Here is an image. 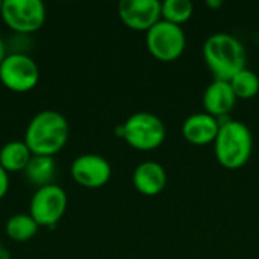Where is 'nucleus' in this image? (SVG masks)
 <instances>
[{"label":"nucleus","mask_w":259,"mask_h":259,"mask_svg":"<svg viewBox=\"0 0 259 259\" xmlns=\"http://www.w3.org/2000/svg\"><path fill=\"white\" fill-rule=\"evenodd\" d=\"M68 137L70 124L67 118L55 109H42L27 123L23 141L32 155L53 156L65 147Z\"/></svg>","instance_id":"1"},{"label":"nucleus","mask_w":259,"mask_h":259,"mask_svg":"<svg viewBox=\"0 0 259 259\" xmlns=\"http://www.w3.org/2000/svg\"><path fill=\"white\" fill-rule=\"evenodd\" d=\"M203 59L217 80H231L246 68L247 52L237 36L219 32L206 38Z\"/></svg>","instance_id":"2"},{"label":"nucleus","mask_w":259,"mask_h":259,"mask_svg":"<svg viewBox=\"0 0 259 259\" xmlns=\"http://www.w3.org/2000/svg\"><path fill=\"white\" fill-rule=\"evenodd\" d=\"M252 150L253 137L244 123L229 120L220 124V131L214 141V152L220 165L229 170L241 168L249 162Z\"/></svg>","instance_id":"3"},{"label":"nucleus","mask_w":259,"mask_h":259,"mask_svg":"<svg viewBox=\"0 0 259 259\" xmlns=\"http://www.w3.org/2000/svg\"><path fill=\"white\" fill-rule=\"evenodd\" d=\"M118 135L137 150L149 152L162 146L167 131L164 121L150 112L132 114L118 129Z\"/></svg>","instance_id":"4"},{"label":"nucleus","mask_w":259,"mask_h":259,"mask_svg":"<svg viewBox=\"0 0 259 259\" xmlns=\"http://www.w3.org/2000/svg\"><path fill=\"white\" fill-rule=\"evenodd\" d=\"M0 17L14 33L30 35L44 26L47 11L41 0H3Z\"/></svg>","instance_id":"5"},{"label":"nucleus","mask_w":259,"mask_h":259,"mask_svg":"<svg viewBox=\"0 0 259 259\" xmlns=\"http://www.w3.org/2000/svg\"><path fill=\"white\" fill-rule=\"evenodd\" d=\"M68 197L62 187L50 184L36 188L29 202V215L36 222L38 226L53 228L61 222L67 211Z\"/></svg>","instance_id":"6"},{"label":"nucleus","mask_w":259,"mask_h":259,"mask_svg":"<svg viewBox=\"0 0 259 259\" xmlns=\"http://www.w3.org/2000/svg\"><path fill=\"white\" fill-rule=\"evenodd\" d=\"M146 46L149 53L158 61L173 62L184 53L187 36L182 26L161 20L146 32Z\"/></svg>","instance_id":"7"},{"label":"nucleus","mask_w":259,"mask_h":259,"mask_svg":"<svg viewBox=\"0 0 259 259\" xmlns=\"http://www.w3.org/2000/svg\"><path fill=\"white\" fill-rule=\"evenodd\" d=\"M0 82L12 93H29L39 82V68L29 55L8 53L0 64Z\"/></svg>","instance_id":"8"},{"label":"nucleus","mask_w":259,"mask_h":259,"mask_svg":"<svg viewBox=\"0 0 259 259\" xmlns=\"http://www.w3.org/2000/svg\"><path fill=\"white\" fill-rule=\"evenodd\" d=\"M70 175L73 181L83 188H102L112 175L111 164L106 158L96 153H85L74 158L70 165Z\"/></svg>","instance_id":"9"},{"label":"nucleus","mask_w":259,"mask_h":259,"mask_svg":"<svg viewBox=\"0 0 259 259\" xmlns=\"http://www.w3.org/2000/svg\"><path fill=\"white\" fill-rule=\"evenodd\" d=\"M118 15L126 27L147 32L162 20V3L158 0H121Z\"/></svg>","instance_id":"10"},{"label":"nucleus","mask_w":259,"mask_h":259,"mask_svg":"<svg viewBox=\"0 0 259 259\" xmlns=\"http://www.w3.org/2000/svg\"><path fill=\"white\" fill-rule=\"evenodd\" d=\"M237 96L228 80H214L203 93V108L212 117H226L237 105Z\"/></svg>","instance_id":"11"},{"label":"nucleus","mask_w":259,"mask_h":259,"mask_svg":"<svg viewBox=\"0 0 259 259\" xmlns=\"http://www.w3.org/2000/svg\"><path fill=\"white\" fill-rule=\"evenodd\" d=\"M219 131V120L206 112L193 114L182 124V137L194 146H206L214 143Z\"/></svg>","instance_id":"12"},{"label":"nucleus","mask_w":259,"mask_h":259,"mask_svg":"<svg viewBox=\"0 0 259 259\" xmlns=\"http://www.w3.org/2000/svg\"><path fill=\"white\" fill-rule=\"evenodd\" d=\"M132 184L138 193L143 196H156L159 194L165 185H167V173L165 168L155 162V161H146L137 165L132 175Z\"/></svg>","instance_id":"13"},{"label":"nucleus","mask_w":259,"mask_h":259,"mask_svg":"<svg viewBox=\"0 0 259 259\" xmlns=\"http://www.w3.org/2000/svg\"><path fill=\"white\" fill-rule=\"evenodd\" d=\"M32 156L33 155L24 141L20 140L8 141L0 149V165L8 173L24 171Z\"/></svg>","instance_id":"14"},{"label":"nucleus","mask_w":259,"mask_h":259,"mask_svg":"<svg viewBox=\"0 0 259 259\" xmlns=\"http://www.w3.org/2000/svg\"><path fill=\"white\" fill-rule=\"evenodd\" d=\"M23 173L30 185L41 188L53 184L55 173H56V162L53 156L33 155Z\"/></svg>","instance_id":"15"},{"label":"nucleus","mask_w":259,"mask_h":259,"mask_svg":"<svg viewBox=\"0 0 259 259\" xmlns=\"http://www.w3.org/2000/svg\"><path fill=\"white\" fill-rule=\"evenodd\" d=\"M39 226L29 214H14L5 223V232L8 238L15 243H26L33 238Z\"/></svg>","instance_id":"16"},{"label":"nucleus","mask_w":259,"mask_h":259,"mask_svg":"<svg viewBox=\"0 0 259 259\" xmlns=\"http://www.w3.org/2000/svg\"><path fill=\"white\" fill-rule=\"evenodd\" d=\"M237 96V99H253L259 93V76L249 70L247 67L244 70H241L240 73H237L231 80H228Z\"/></svg>","instance_id":"17"},{"label":"nucleus","mask_w":259,"mask_h":259,"mask_svg":"<svg viewBox=\"0 0 259 259\" xmlns=\"http://www.w3.org/2000/svg\"><path fill=\"white\" fill-rule=\"evenodd\" d=\"M194 6L190 0H165L162 2V20L182 26L193 15Z\"/></svg>","instance_id":"18"},{"label":"nucleus","mask_w":259,"mask_h":259,"mask_svg":"<svg viewBox=\"0 0 259 259\" xmlns=\"http://www.w3.org/2000/svg\"><path fill=\"white\" fill-rule=\"evenodd\" d=\"M9 173L0 165V200L8 194L9 191Z\"/></svg>","instance_id":"19"},{"label":"nucleus","mask_w":259,"mask_h":259,"mask_svg":"<svg viewBox=\"0 0 259 259\" xmlns=\"http://www.w3.org/2000/svg\"><path fill=\"white\" fill-rule=\"evenodd\" d=\"M6 42L3 41V38L0 36V64L3 62V59L6 58Z\"/></svg>","instance_id":"20"},{"label":"nucleus","mask_w":259,"mask_h":259,"mask_svg":"<svg viewBox=\"0 0 259 259\" xmlns=\"http://www.w3.org/2000/svg\"><path fill=\"white\" fill-rule=\"evenodd\" d=\"M0 259H9V253H8V250L2 241H0Z\"/></svg>","instance_id":"21"},{"label":"nucleus","mask_w":259,"mask_h":259,"mask_svg":"<svg viewBox=\"0 0 259 259\" xmlns=\"http://www.w3.org/2000/svg\"><path fill=\"white\" fill-rule=\"evenodd\" d=\"M206 5L209 8H217V6H222V2H206Z\"/></svg>","instance_id":"22"},{"label":"nucleus","mask_w":259,"mask_h":259,"mask_svg":"<svg viewBox=\"0 0 259 259\" xmlns=\"http://www.w3.org/2000/svg\"><path fill=\"white\" fill-rule=\"evenodd\" d=\"M2 3H3V2L0 0V12H2Z\"/></svg>","instance_id":"23"}]
</instances>
